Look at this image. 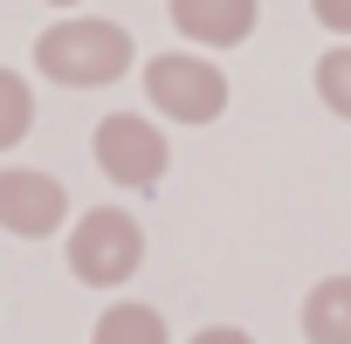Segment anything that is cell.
Wrapping results in <instances>:
<instances>
[{"label": "cell", "instance_id": "1", "mask_svg": "<svg viewBox=\"0 0 351 344\" xmlns=\"http://www.w3.org/2000/svg\"><path fill=\"white\" fill-rule=\"evenodd\" d=\"M131 62H138V42L110 14L76 8V14H62L35 35V76H49L62 90H110V83L131 76Z\"/></svg>", "mask_w": 351, "mask_h": 344}, {"label": "cell", "instance_id": "2", "mask_svg": "<svg viewBox=\"0 0 351 344\" xmlns=\"http://www.w3.org/2000/svg\"><path fill=\"white\" fill-rule=\"evenodd\" d=\"M138 83H145V103H152L158 124H186V131H200V124H214V117L228 110V69H221L214 56H200V49L145 56Z\"/></svg>", "mask_w": 351, "mask_h": 344}, {"label": "cell", "instance_id": "3", "mask_svg": "<svg viewBox=\"0 0 351 344\" xmlns=\"http://www.w3.org/2000/svg\"><path fill=\"white\" fill-rule=\"evenodd\" d=\"M62 262L83 289H124L138 269H145V228L124 214V207H83L69 221V241H62Z\"/></svg>", "mask_w": 351, "mask_h": 344}, {"label": "cell", "instance_id": "4", "mask_svg": "<svg viewBox=\"0 0 351 344\" xmlns=\"http://www.w3.org/2000/svg\"><path fill=\"white\" fill-rule=\"evenodd\" d=\"M90 158H97V172H104L110 186L152 193V186L165 180V165H172V138H165V124L145 117V110H110V117H97V131H90Z\"/></svg>", "mask_w": 351, "mask_h": 344}, {"label": "cell", "instance_id": "5", "mask_svg": "<svg viewBox=\"0 0 351 344\" xmlns=\"http://www.w3.org/2000/svg\"><path fill=\"white\" fill-rule=\"evenodd\" d=\"M0 228L21 241H49L69 228V186L35 165H0Z\"/></svg>", "mask_w": 351, "mask_h": 344}, {"label": "cell", "instance_id": "6", "mask_svg": "<svg viewBox=\"0 0 351 344\" xmlns=\"http://www.w3.org/2000/svg\"><path fill=\"white\" fill-rule=\"evenodd\" d=\"M165 21L193 49H241L262 21V0H165Z\"/></svg>", "mask_w": 351, "mask_h": 344}, {"label": "cell", "instance_id": "7", "mask_svg": "<svg viewBox=\"0 0 351 344\" xmlns=\"http://www.w3.org/2000/svg\"><path fill=\"white\" fill-rule=\"evenodd\" d=\"M303 344H351V275H324L303 296Z\"/></svg>", "mask_w": 351, "mask_h": 344}, {"label": "cell", "instance_id": "8", "mask_svg": "<svg viewBox=\"0 0 351 344\" xmlns=\"http://www.w3.org/2000/svg\"><path fill=\"white\" fill-rule=\"evenodd\" d=\"M90 344H172V323H165V310L117 296V303L90 323Z\"/></svg>", "mask_w": 351, "mask_h": 344}, {"label": "cell", "instance_id": "9", "mask_svg": "<svg viewBox=\"0 0 351 344\" xmlns=\"http://www.w3.org/2000/svg\"><path fill=\"white\" fill-rule=\"evenodd\" d=\"M28 131H35V83L0 62V151H14Z\"/></svg>", "mask_w": 351, "mask_h": 344}, {"label": "cell", "instance_id": "10", "mask_svg": "<svg viewBox=\"0 0 351 344\" xmlns=\"http://www.w3.org/2000/svg\"><path fill=\"white\" fill-rule=\"evenodd\" d=\"M310 83H317V103H324L330 117H344V124H351V42H330V49L317 56Z\"/></svg>", "mask_w": 351, "mask_h": 344}, {"label": "cell", "instance_id": "11", "mask_svg": "<svg viewBox=\"0 0 351 344\" xmlns=\"http://www.w3.org/2000/svg\"><path fill=\"white\" fill-rule=\"evenodd\" d=\"M310 14H317V28H330L337 42H351V0H310Z\"/></svg>", "mask_w": 351, "mask_h": 344}, {"label": "cell", "instance_id": "12", "mask_svg": "<svg viewBox=\"0 0 351 344\" xmlns=\"http://www.w3.org/2000/svg\"><path fill=\"white\" fill-rule=\"evenodd\" d=\"M186 344H255V337H248L241 323H207V330H193Z\"/></svg>", "mask_w": 351, "mask_h": 344}, {"label": "cell", "instance_id": "13", "mask_svg": "<svg viewBox=\"0 0 351 344\" xmlns=\"http://www.w3.org/2000/svg\"><path fill=\"white\" fill-rule=\"evenodd\" d=\"M42 8H56V14H76V8H83V0H42Z\"/></svg>", "mask_w": 351, "mask_h": 344}]
</instances>
